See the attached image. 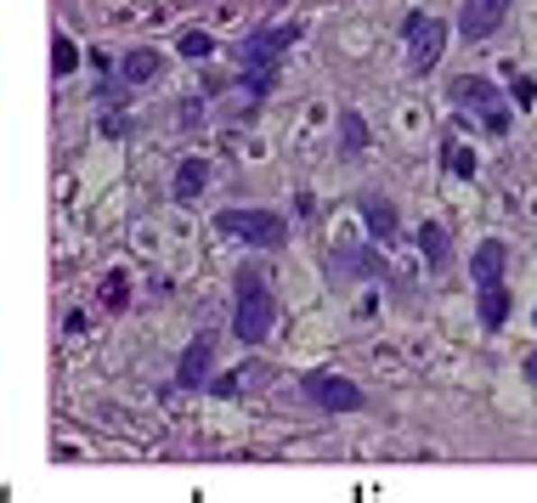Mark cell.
Segmentation results:
<instances>
[{
    "label": "cell",
    "instance_id": "30bf717a",
    "mask_svg": "<svg viewBox=\"0 0 537 503\" xmlns=\"http://www.w3.org/2000/svg\"><path fill=\"white\" fill-rule=\"evenodd\" d=\"M125 86H147V79L159 74V51L153 46H136V51H125Z\"/></svg>",
    "mask_w": 537,
    "mask_h": 503
},
{
    "label": "cell",
    "instance_id": "6da1fadb",
    "mask_svg": "<svg viewBox=\"0 0 537 503\" xmlns=\"http://www.w3.org/2000/svg\"><path fill=\"white\" fill-rule=\"evenodd\" d=\"M238 311H232V334H238L244 345H261L266 334H272V323H277V300H272V288H266V278L255 266H244L238 271Z\"/></svg>",
    "mask_w": 537,
    "mask_h": 503
},
{
    "label": "cell",
    "instance_id": "52a82bcc",
    "mask_svg": "<svg viewBox=\"0 0 537 503\" xmlns=\"http://www.w3.org/2000/svg\"><path fill=\"white\" fill-rule=\"evenodd\" d=\"M504 17H509V0H464L458 34H464V40H486V34L504 29Z\"/></svg>",
    "mask_w": 537,
    "mask_h": 503
},
{
    "label": "cell",
    "instance_id": "7c38bea8",
    "mask_svg": "<svg viewBox=\"0 0 537 503\" xmlns=\"http://www.w3.org/2000/svg\"><path fill=\"white\" fill-rule=\"evenodd\" d=\"M204 181H209V164H204V159H187L181 170H176V198L192 204V198L204 193Z\"/></svg>",
    "mask_w": 537,
    "mask_h": 503
},
{
    "label": "cell",
    "instance_id": "d6986e66",
    "mask_svg": "<svg viewBox=\"0 0 537 503\" xmlns=\"http://www.w3.org/2000/svg\"><path fill=\"white\" fill-rule=\"evenodd\" d=\"M447 164H453V170H458V176H469V170H476V159H469L464 148H447Z\"/></svg>",
    "mask_w": 537,
    "mask_h": 503
},
{
    "label": "cell",
    "instance_id": "277c9868",
    "mask_svg": "<svg viewBox=\"0 0 537 503\" xmlns=\"http://www.w3.org/2000/svg\"><path fill=\"white\" fill-rule=\"evenodd\" d=\"M453 102H464V108H476L486 119V136H509V114L498 108V91H492L486 79H476V74L453 79Z\"/></svg>",
    "mask_w": 537,
    "mask_h": 503
},
{
    "label": "cell",
    "instance_id": "ba28073f",
    "mask_svg": "<svg viewBox=\"0 0 537 503\" xmlns=\"http://www.w3.org/2000/svg\"><path fill=\"white\" fill-rule=\"evenodd\" d=\"M209 368H215V334H199V340L187 345L181 368H176V385L181 390H204L209 385Z\"/></svg>",
    "mask_w": 537,
    "mask_h": 503
},
{
    "label": "cell",
    "instance_id": "8992f818",
    "mask_svg": "<svg viewBox=\"0 0 537 503\" xmlns=\"http://www.w3.org/2000/svg\"><path fill=\"white\" fill-rule=\"evenodd\" d=\"M289 40H300V23H277V29H255L244 40V62L249 69H272L277 57L289 51Z\"/></svg>",
    "mask_w": 537,
    "mask_h": 503
},
{
    "label": "cell",
    "instance_id": "4fadbf2b",
    "mask_svg": "<svg viewBox=\"0 0 537 503\" xmlns=\"http://www.w3.org/2000/svg\"><path fill=\"white\" fill-rule=\"evenodd\" d=\"M504 317H509L504 283H486V288H481V323H486V328H504Z\"/></svg>",
    "mask_w": 537,
    "mask_h": 503
},
{
    "label": "cell",
    "instance_id": "ffe728a7",
    "mask_svg": "<svg viewBox=\"0 0 537 503\" xmlns=\"http://www.w3.org/2000/svg\"><path fill=\"white\" fill-rule=\"evenodd\" d=\"M514 102H521V108H532V102H537V86H532V79H514Z\"/></svg>",
    "mask_w": 537,
    "mask_h": 503
},
{
    "label": "cell",
    "instance_id": "5bb4252c",
    "mask_svg": "<svg viewBox=\"0 0 537 503\" xmlns=\"http://www.w3.org/2000/svg\"><path fill=\"white\" fill-rule=\"evenodd\" d=\"M339 148H346V153H362V148H368V124H362L356 108L339 114Z\"/></svg>",
    "mask_w": 537,
    "mask_h": 503
},
{
    "label": "cell",
    "instance_id": "5b68a950",
    "mask_svg": "<svg viewBox=\"0 0 537 503\" xmlns=\"http://www.w3.org/2000/svg\"><path fill=\"white\" fill-rule=\"evenodd\" d=\"M441 46H447L441 17H430V12H413V17H407V62H413V69H436Z\"/></svg>",
    "mask_w": 537,
    "mask_h": 503
},
{
    "label": "cell",
    "instance_id": "3957f363",
    "mask_svg": "<svg viewBox=\"0 0 537 503\" xmlns=\"http://www.w3.org/2000/svg\"><path fill=\"white\" fill-rule=\"evenodd\" d=\"M300 396L317 402L322 413H351V407H362V390H356L351 380H339V373H306V380H300Z\"/></svg>",
    "mask_w": 537,
    "mask_h": 503
},
{
    "label": "cell",
    "instance_id": "ac0fdd59",
    "mask_svg": "<svg viewBox=\"0 0 537 503\" xmlns=\"http://www.w3.org/2000/svg\"><path fill=\"white\" fill-rule=\"evenodd\" d=\"M209 46H215V40H209L204 29H187V34H181V57H209Z\"/></svg>",
    "mask_w": 537,
    "mask_h": 503
},
{
    "label": "cell",
    "instance_id": "44dd1931",
    "mask_svg": "<svg viewBox=\"0 0 537 503\" xmlns=\"http://www.w3.org/2000/svg\"><path fill=\"white\" fill-rule=\"evenodd\" d=\"M526 385H537V351L526 356Z\"/></svg>",
    "mask_w": 537,
    "mask_h": 503
},
{
    "label": "cell",
    "instance_id": "9c48e42d",
    "mask_svg": "<svg viewBox=\"0 0 537 503\" xmlns=\"http://www.w3.org/2000/svg\"><path fill=\"white\" fill-rule=\"evenodd\" d=\"M469 271H476V288L504 283V243H498V238H486V243L476 249V261H469Z\"/></svg>",
    "mask_w": 537,
    "mask_h": 503
},
{
    "label": "cell",
    "instance_id": "2e32d148",
    "mask_svg": "<svg viewBox=\"0 0 537 503\" xmlns=\"http://www.w3.org/2000/svg\"><path fill=\"white\" fill-rule=\"evenodd\" d=\"M249 380H261V368H255V362H244L238 373H227V380H215V396H238Z\"/></svg>",
    "mask_w": 537,
    "mask_h": 503
},
{
    "label": "cell",
    "instance_id": "e0dca14e",
    "mask_svg": "<svg viewBox=\"0 0 537 503\" xmlns=\"http://www.w3.org/2000/svg\"><path fill=\"white\" fill-rule=\"evenodd\" d=\"M51 74H57V79H69V74H74V46H69L62 34L51 40Z\"/></svg>",
    "mask_w": 537,
    "mask_h": 503
},
{
    "label": "cell",
    "instance_id": "9a60e30c",
    "mask_svg": "<svg viewBox=\"0 0 537 503\" xmlns=\"http://www.w3.org/2000/svg\"><path fill=\"white\" fill-rule=\"evenodd\" d=\"M419 249H424V255L441 266V261H447V226H441V221H430L424 233H419Z\"/></svg>",
    "mask_w": 537,
    "mask_h": 503
},
{
    "label": "cell",
    "instance_id": "8fae6325",
    "mask_svg": "<svg viewBox=\"0 0 537 503\" xmlns=\"http://www.w3.org/2000/svg\"><path fill=\"white\" fill-rule=\"evenodd\" d=\"M362 209H368V226H374V238H379V243H396V209L384 204L379 193H368V198H362Z\"/></svg>",
    "mask_w": 537,
    "mask_h": 503
},
{
    "label": "cell",
    "instance_id": "7a4b0ae2",
    "mask_svg": "<svg viewBox=\"0 0 537 503\" xmlns=\"http://www.w3.org/2000/svg\"><path fill=\"white\" fill-rule=\"evenodd\" d=\"M221 233L244 238V243H255V249H283V243H289V221L272 215V209H227V215H221Z\"/></svg>",
    "mask_w": 537,
    "mask_h": 503
}]
</instances>
